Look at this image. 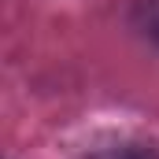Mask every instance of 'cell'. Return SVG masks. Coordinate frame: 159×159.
<instances>
[{
    "mask_svg": "<svg viewBox=\"0 0 159 159\" xmlns=\"http://www.w3.org/2000/svg\"><path fill=\"white\" fill-rule=\"evenodd\" d=\"M85 159H159V148L156 144H144V141H122V144L96 148Z\"/></svg>",
    "mask_w": 159,
    "mask_h": 159,
    "instance_id": "obj_1",
    "label": "cell"
},
{
    "mask_svg": "<svg viewBox=\"0 0 159 159\" xmlns=\"http://www.w3.org/2000/svg\"><path fill=\"white\" fill-rule=\"evenodd\" d=\"M133 26L141 30V37H148L152 44H159V0H137Z\"/></svg>",
    "mask_w": 159,
    "mask_h": 159,
    "instance_id": "obj_2",
    "label": "cell"
}]
</instances>
